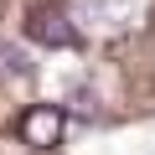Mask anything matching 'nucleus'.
Instances as JSON below:
<instances>
[{
	"instance_id": "f257e3e1",
	"label": "nucleus",
	"mask_w": 155,
	"mask_h": 155,
	"mask_svg": "<svg viewBox=\"0 0 155 155\" xmlns=\"http://www.w3.org/2000/svg\"><path fill=\"white\" fill-rule=\"evenodd\" d=\"M62 129H67V114H62L57 104H31V109L21 114V124H16V134H21L31 150H52V145H62Z\"/></svg>"
},
{
	"instance_id": "f03ea898",
	"label": "nucleus",
	"mask_w": 155,
	"mask_h": 155,
	"mask_svg": "<svg viewBox=\"0 0 155 155\" xmlns=\"http://www.w3.org/2000/svg\"><path fill=\"white\" fill-rule=\"evenodd\" d=\"M26 31H31V41H41V47H72V41H78V26H72V21H67V11H57V5L31 11Z\"/></svg>"
},
{
	"instance_id": "7ed1b4c3",
	"label": "nucleus",
	"mask_w": 155,
	"mask_h": 155,
	"mask_svg": "<svg viewBox=\"0 0 155 155\" xmlns=\"http://www.w3.org/2000/svg\"><path fill=\"white\" fill-rule=\"evenodd\" d=\"M0 62H5V72H16V78H26V72H31V62H26V52H21V47H0Z\"/></svg>"
}]
</instances>
